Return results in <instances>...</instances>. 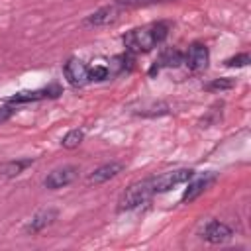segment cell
<instances>
[{
  "label": "cell",
  "instance_id": "obj_1",
  "mask_svg": "<svg viewBox=\"0 0 251 251\" xmlns=\"http://www.w3.org/2000/svg\"><path fill=\"white\" fill-rule=\"evenodd\" d=\"M169 35V24L167 22H155L147 24L143 27H135L127 31L122 41L129 53H147L159 43H163Z\"/></svg>",
  "mask_w": 251,
  "mask_h": 251
},
{
  "label": "cell",
  "instance_id": "obj_2",
  "mask_svg": "<svg viewBox=\"0 0 251 251\" xmlns=\"http://www.w3.org/2000/svg\"><path fill=\"white\" fill-rule=\"evenodd\" d=\"M151 194H155V192H153V178L137 180V182H133L131 186H127L126 192L120 196L118 210H120V212L135 210V208H139L141 204H145V202L151 198Z\"/></svg>",
  "mask_w": 251,
  "mask_h": 251
},
{
  "label": "cell",
  "instance_id": "obj_3",
  "mask_svg": "<svg viewBox=\"0 0 251 251\" xmlns=\"http://www.w3.org/2000/svg\"><path fill=\"white\" fill-rule=\"evenodd\" d=\"M192 176H194L192 169H176V171L165 173V175L153 178V192H167V190L175 188L176 184L188 182Z\"/></svg>",
  "mask_w": 251,
  "mask_h": 251
},
{
  "label": "cell",
  "instance_id": "obj_4",
  "mask_svg": "<svg viewBox=\"0 0 251 251\" xmlns=\"http://www.w3.org/2000/svg\"><path fill=\"white\" fill-rule=\"evenodd\" d=\"M184 63L186 67L192 71V73H200V71H206L208 63H210V51L204 43H192L184 55Z\"/></svg>",
  "mask_w": 251,
  "mask_h": 251
},
{
  "label": "cell",
  "instance_id": "obj_5",
  "mask_svg": "<svg viewBox=\"0 0 251 251\" xmlns=\"http://www.w3.org/2000/svg\"><path fill=\"white\" fill-rule=\"evenodd\" d=\"M76 176H78V169L73 167V165H67V167H61V169L51 171V173L45 176L43 186L49 188V190H57V188H63V186L71 184Z\"/></svg>",
  "mask_w": 251,
  "mask_h": 251
},
{
  "label": "cell",
  "instance_id": "obj_6",
  "mask_svg": "<svg viewBox=\"0 0 251 251\" xmlns=\"http://www.w3.org/2000/svg\"><path fill=\"white\" fill-rule=\"evenodd\" d=\"M120 18V6L118 4H110V6H102L96 12H92L90 16H86L84 25L88 27H102V25H110Z\"/></svg>",
  "mask_w": 251,
  "mask_h": 251
},
{
  "label": "cell",
  "instance_id": "obj_7",
  "mask_svg": "<svg viewBox=\"0 0 251 251\" xmlns=\"http://www.w3.org/2000/svg\"><path fill=\"white\" fill-rule=\"evenodd\" d=\"M233 235L231 227L226 226L224 222H218V220H210L204 229H202V237L208 241V243H224L227 241L229 237Z\"/></svg>",
  "mask_w": 251,
  "mask_h": 251
},
{
  "label": "cell",
  "instance_id": "obj_8",
  "mask_svg": "<svg viewBox=\"0 0 251 251\" xmlns=\"http://www.w3.org/2000/svg\"><path fill=\"white\" fill-rule=\"evenodd\" d=\"M61 94V88L57 84H51L47 88H41V90H29V92H18L14 94L12 98H8L10 104H27V102H35V100H41V98H55Z\"/></svg>",
  "mask_w": 251,
  "mask_h": 251
},
{
  "label": "cell",
  "instance_id": "obj_9",
  "mask_svg": "<svg viewBox=\"0 0 251 251\" xmlns=\"http://www.w3.org/2000/svg\"><path fill=\"white\" fill-rule=\"evenodd\" d=\"M65 76L73 86H84L88 82V69L78 59H69L65 63Z\"/></svg>",
  "mask_w": 251,
  "mask_h": 251
},
{
  "label": "cell",
  "instance_id": "obj_10",
  "mask_svg": "<svg viewBox=\"0 0 251 251\" xmlns=\"http://www.w3.org/2000/svg\"><path fill=\"white\" fill-rule=\"evenodd\" d=\"M180 63H184V55L176 49V47H169V49H165V51H161V55L157 57V61H155V65L151 67V75H155V73H159L161 69H171V67H178Z\"/></svg>",
  "mask_w": 251,
  "mask_h": 251
},
{
  "label": "cell",
  "instance_id": "obj_11",
  "mask_svg": "<svg viewBox=\"0 0 251 251\" xmlns=\"http://www.w3.org/2000/svg\"><path fill=\"white\" fill-rule=\"evenodd\" d=\"M122 171H124V163H120V161L106 163V165L94 169V171L88 175V182H90V184H102V182H106V180L118 176Z\"/></svg>",
  "mask_w": 251,
  "mask_h": 251
},
{
  "label": "cell",
  "instance_id": "obj_12",
  "mask_svg": "<svg viewBox=\"0 0 251 251\" xmlns=\"http://www.w3.org/2000/svg\"><path fill=\"white\" fill-rule=\"evenodd\" d=\"M55 218H57V210H41V212H37L29 220V224L25 226V233H37V231L45 229L49 224H53Z\"/></svg>",
  "mask_w": 251,
  "mask_h": 251
},
{
  "label": "cell",
  "instance_id": "obj_13",
  "mask_svg": "<svg viewBox=\"0 0 251 251\" xmlns=\"http://www.w3.org/2000/svg\"><path fill=\"white\" fill-rule=\"evenodd\" d=\"M214 182V175H208V176H202V178H196L192 182H188L184 194H182V202H192L194 198H198L210 184Z\"/></svg>",
  "mask_w": 251,
  "mask_h": 251
},
{
  "label": "cell",
  "instance_id": "obj_14",
  "mask_svg": "<svg viewBox=\"0 0 251 251\" xmlns=\"http://www.w3.org/2000/svg\"><path fill=\"white\" fill-rule=\"evenodd\" d=\"M33 163V159H16V161H6L0 165V175L4 176H18L20 173H24V169H27Z\"/></svg>",
  "mask_w": 251,
  "mask_h": 251
},
{
  "label": "cell",
  "instance_id": "obj_15",
  "mask_svg": "<svg viewBox=\"0 0 251 251\" xmlns=\"http://www.w3.org/2000/svg\"><path fill=\"white\" fill-rule=\"evenodd\" d=\"M82 139H84L82 129H71V131L63 137L61 145H63L65 149H75V147H78V145H80V141H82Z\"/></svg>",
  "mask_w": 251,
  "mask_h": 251
},
{
  "label": "cell",
  "instance_id": "obj_16",
  "mask_svg": "<svg viewBox=\"0 0 251 251\" xmlns=\"http://www.w3.org/2000/svg\"><path fill=\"white\" fill-rule=\"evenodd\" d=\"M131 65V59L127 57V55H116L112 61H110V67H108V71H110V75L112 73H124L127 67Z\"/></svg>",
  "mask_w": 251,
  "mask_h": 251
},
{
  "label": "cell",
  "instance_id": "obj_17",
  "mask_svg": "<svg viewBox=\"0 0 251 251\" xmlns=\"http://www.w3.org/2000/svg\"><path fill=\"white\" fill-rule=\"evenodd\" d=\"M110 76V71L106 65H94L88 69V80H106Z\"/></svg>",
  "mask_w": 251,
  "mask_h": 251
},
{
  "label": "cell",
  "instance_id": "obj_18",
  "mask_svg": "<svg viewBox=\"0 0 251 251\" xmlns=\"http://www.w3.org/2000/svg\"><path fill=\"white\" fill-rule=\"evenodd\" d=\"M251 63V57H249V53H239V55H235V57H229V59H226V67H245V65H249Z\"/></svg>",
  "mask_w": 251,
  "mask_h": 251
},
{
  "label": "cell",
  "instance_id": "obj_19",
  "mask_svg": "<svg viewBox=\"0 0 251 251\" xmlns=\"http://www.w3.org/2000/svg\"><path fill=\"white\" fill-rule=\"evenodd\" d=\"M231 86H233L231 78H218V80H212L210 84H206V90H226Z\"/></svg>",
  "mask_w": 251,
  "mask_h": 251
},
{
  "label": "cell",
  "instance_id": "obj_20",
  "mask_svg": "<svg viewBox=\"0 0 251 251\" xmlns=\"http://www.w3.org/2000/svg\"><path fill=\"white\" fill-rule=\"evenodd\" d=\"M153 2H159V0H116L118 6H147Z\"/></svg>",
  "mask_w": 251,
  "mask_h": 251
},
{
  "label": "cell",
  "instance_id": "obj_21",
  "mask_svg": "<svg viewBox=\"0 0 251 251\" xmlns=\"http://www.w3.org/2000/svg\"><path fill=\"white\" fill-rule=\"evenodd\" d=\"M10 116H12V110L10 108H0V124L6 122V120H10Z\"/></svg>",
  "mask_w": 251,
  "mask_h": 251
}]
</instances>
